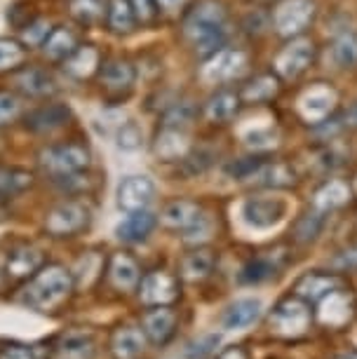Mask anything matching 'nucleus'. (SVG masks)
Here are the masks:
<instances>
[{
  "mask_svg": "<svg viewBox=\"0 0 357 359\" xmlns=\"http://www.w3.org/2000/svg\"><path fill=\"white\" fill-rule=\"evenodd\" d=\"M73 289H76V280H73L71 270L50 263V266H43L36 275L26 280L19 301L24 306L38 310V313H52L73 294Z\"/></svg>",
  "mask_w": 357,
  "mask_h": 359,
  "instance_id": "f257e3e1",
  "label": "nucleus"
},
{
  "mask_svg": "<svg viewBox=\"0 0 357 359\" xmlns=\"http://www.w3.org/2000/svg\"><path fill=\"white\" fill-rule=\"evenodd\" d=\"M226 10L217 0H202L186 17L184 33L198 54H214L226 40Z\"/></svg>",
  "mask_w": 357,
  "mask_h": 359,
  "instance_id": "f03ea898",
  "label": "nucleus"
},
{
  "mask_svg": "<svg viewBox=\"0 0 357 359\" xmlns=\"http://www.w3.org/2000/svg\"><path fill=\"white\" fill-rule=\"evenodd\" d=\"M90 148L85 144H78V141H64V144H52L45 146L43 151L38 153V165L40 169L52 176L55 181L64 179V176L85 172L90 167Z\"/></svg>",
  "mask_w": 357,
  "mask_h": 359,
  "instance_id": "7ed1b4c3",
  "label": "nucleus"
},
{
  "mask_svg": "<svg viewBox=\"0 0 357 359\" xmlns=\"http://www.w3.org/2000/svg\"><path fill=\"white\" fill-rule=\"evenodd\" d=\"M92 212L83 202L69 200L52 207L45 216V230L52 237H73L90 226Z\"/></svg>",
  "mask_w": 357,
  "mask_h": 359,
  "instance_id": "20e7f679",
  "label": "nucleus"
},
{
  "mask_svg": "<svg viewBox=\"0 0 357 359\" xmlns=\"http://www.w3.org/2000/svg\"><path fill=\"white\" fill-rule=\"evenodd\" d=\"M289 205L285 198H249L242 202L240 216L249 228L271 230L287 219Z\"/></svg>",
  "mask_w": 357,
  "mask_h": 359,
  "instance_id": "39448f33",
  "label": "nucleus"
},
{
  "mask_svg": "<svg viewBox=\"0 0 357 359\" xmlns=\"http://www.w3.org/2000/svg\"><path fill=\"white\" fill-rule=\"evenodd\" d=\"M12 90L24 99H50L59 92V85L47 69L29 64L12 71Z\"/></svg>",
  "mask_w": 357,
  "mask_h": 359,
  "instance_id": "423d86ee",
  "label": "nucleus"
},
{
  "mask_svg": "<svg viewBox=\"0 0 357 359\" xmlns=\"http://www.w3.org/2000/svg\"><path fill=\"white\" fill-rule=\"evenodd\" d=\"M247 66V54L242 50H217L210 54L200 71V78L207 85H221L228 80L238 78Z\"/></svg>",
  "mask_w": 357,
  "mask_h": 359,
  "instance_id": "0eeeda50",
  "label": "nucleus"
},
{
  "mask_svg": "<svg viewBox=\"0 0 357 359\" xmlns=\"http://www.w3.org/2000/svg\"><path fill=\"white\" fill-rule=\"evenodd\" d=\"M313 15L315 5L311 0H285L275 12V29L285 38L301 36L308 29V24L313 22Z\"/></svg>",
  "mask_w": 357,
  "mask_h": 359,
  "instance_id": "6e6552de",
  "label": "nucleus"
},
{
  "mask_svg": "<svg viewBox=\"0 0 357 359\" xmlns=\"http://www.w3.org/2000/svg\"><path fill=\"white\" fill-rule=\"evenodd\" d=\"M313 59H315V45L306 38H296L278 54V59H275V71H278L282 78L294 80L308 71Z\"/></svg>",
  "mask_w": 357,
  "mask_h": 359,
  "instance_id": "1a4fd4ad",
  "label": "nucleus"
},
{
  "mask_svg": "<svg viewBox=\"0 0 357 359\" xmlns=\"http://www.w3.org/2000/svg\"><path fill=\"white\" fill-rule=\"evenodd\" d=\"M156 198V184L148 176H125L118 184V207L125 212H141Z\"/></svg>",
  "mask_w": 357,
  "mask_h": 359,
  "instance_id": "9d476101",
  "label": "nucleus"
},
{
  "mask_svg": "<svg viewBox=\"0 0 357 359\" xmlns=\"http://www.w3.org/2000/svg\"><path fill=\"white\" fill-rule=\"evenodd\" d=\"M97 76L106 94L120 97V94H127L134 87L137 71H134V66L127 62V59L111 57V59H106V62H101V69Z\"/></svg>",
  "mask_w": 357,
  "mask_h": 359,
  "instance_id": "9b49d317",
  "label": "nucleus"
},
{
  "mask_svg": "<svg viewBox=\"0 0 357 359\" xmlns=\"http://www.w3.org/2000/svg\"><path fill=\"white\" fill-rule=\"evenodd\" d=\"M179 296V282L177 277L167 270H156V273H148L141 280V291L139 298L148 306H167L174 298Z\"/></svg>",
  "mask_w": 357,
  "mask_h": 359,
  "instance_id": "f8f14e48",
  "label": "nucleus"
},
{
  "mask_svg": "<svg viewBox=\"0 0 357 359\" xmlns=\"http://www.w3.org/2000/svg\"><path fill=\"white\" fill-rule=\"evenodd\" d=\"M264 315V301L257 296H245L233 301L221 315V327L226 331H245L257 324Z\"/></svg>",
  "mask_w": 357,
  "mask_h": 359,
  "instance_id": "ddd939ff",
  "label": "nucleus"
},
{
  "mask_svg": "<svg viewBox=\"0 0 357 359\" xmlns=\"http://www.w3.org/2000/svg\"><path fill=\"white\" fill-rule=\"evenodd\" d=\"M308 327V308L301 301H285L271 315V329L282 336H296Z\"/></svg>",
  "mask_w": 357,
  "mask_h": 359,
  "instance_id": "4468645a",
  "label": "nucleus"
},
{
  "mask_svg": "<svg viewBox=\"0 0 357 359\" xmlns=\"http://www.w3.org/2000/svg\"><path fill=\"white\" fill-rule=\"evenodd\" d=\"M62 69L73 80H90L101 69V52L94 45H78L69 59L62 62Z\"/></svg>",
  "mask_w": 357,
  "mask_h": 359,
  "instance_id": "2eb2a0df",
  "label": "nucleus"
},
{
  "mask_svg": "<svg viewBox=\"0 0 357 359\" xmlns=\"http://www.w3.org/2000/svg\"><path fill=\"white\" fill-rule=\"evenodd\" d=\"M66 120H69V108L59 106V104H45L24 115L26 130H31L36 134H52V132L62 130L66 125Z\"/></svg>",
  "mask_w": 357,
  "mask_h": 359,
  "instance_id": "dca6fc26",
  "label": "nucleus"
},
{
  "mask_svg": "<svg viewBox=\"0 0 357 359\" xmlns=\"http://www.w3.org/2000/svg\"><path fill=\"white\" fill-rule=\"evenodd\" d=\"M43 266H45L43 252L31 245H22V247H15L8 254L5 270H8V275L12 280H29V277L36 275Z\"/></svg>",
  "mask_w": 357,
  "mask_h": 359,
  "instance_id": "f3484780",
  "label": "nucleus"
},
{
  "mask_svg": "<svg viewBox=\"0 0 357 359\" xmlns=\"http://www.w3.org/2000/svg\"><path fill=\"white\" fill-rule=\"evenodd\" d=\"M94 336L90 331H69L52 348V359H94Z\"/></svg>",
  "mask_w": 357,
  "mask_h": 359,
  "instance_id": "a211bd4d",
  "label": "nucleus"
},
{
  "mask_svg": "<svg viewBox=\"0 0 357 359\" xmlns=\"http://www.w3.org/2000/svg\"><path fill=\"white\" fill-rule=\"evenodd\" d=\"M156 216H153L148 209H141V212H127V216L116 226V235L120 242H127V245H137V242H144L148 235L156 228Z\"/></svg>",
  "mask_w": 357,
  "mask_h": 359,
  "instance_id": "6ab92c4d",
  "label": "nucleus"
},
{
  "mask_svg": "<svg viewBox=\"0 0 357 359\" xmlns=\"http://www.w3.org/2000/svg\"><path fill=\"white\" fill-rule=\"evenodd\" d=\"M188 151H191V139H188L186 130H179V127H163V132L156 139V146H153V153L167 162L186 160Z\"/></svg>",
  "mask_w": 357,
  "mask_h": 359,
  "instance_id": "aec40b11",
  "label": "nucleus"
},
{
  "mask_svg": "<svg viewBox=\"0 0 357 359\" xmlns=\"http://www.w3.org/2000/svg\"><path fill=\"white\" fill-rule=\"evenodd\" d=\"M146 350V336L137 327H120L111 336L113 359H139Z\"/></svg>",
  "mask_w": 357,
  "mask_h": 359,
  "instance_id": "412c9836",
  "label": "nucleus"
},
{
  "mask_svg": "<svg viewBox=\"0 0 357 359\" xmlns=\"http://www.w3.org/2000/svg\"><path fill=\"white\" fill-rule=\"evenodd\" d=\"M334 101H336V94L329 90V87H313L308 90L306 94L301 97V115L311 123H320L325 120L334 108Z\"/></svg>",
  "mask_w": 357,
  "mask_h": 359,
  "instance_id": "4be33fe9",
  "label": "nucleus"
},
{
  "mask_svg": "<svg viewBox=\"0 0 357 359\" xmlns=\"http://www.w3.org/2000/svg\"><path fill=\"white\" fill-rule=\"evenodd\" d=\"M174 327H177V315L165 306H158L156 310L144 315V336H148L158 345L170 341L174 334Z\"/></svg>",
  "mask_w": 357,
  "mask_h": 359,
  "instance_id": "5701e85b",
  "label": "nucleus"
},
{
  "mask_svg": "<svg viewBox=\"0 0 357 359\" xmlns=\"http://www.w3.org/2000/svg\"><path fill=\"white\" fill-rule=\"evenodd\" d=\"M80 43H78V36L73 33L71 29H66V26H55L52 33L47 36V40L43 43V54L45 59H50V62H57L62 64L64 59H69L73 50H76Z\"/></svg>",
  "mask_w": 357,
  "mask_h": 359,
  "instance_id": "b1692460",
  "label": "nucleus"
},
{
  "mask_svg": "<svg viewBox=\"0 0 357 359\" xmlns=\"http://www.w3.org/2000/svg\"><path fill=\"white\" fill-rule=\"evenodd\" d=\"M109 280H111L113 287L120 289V291L134 289L141 280L137 261L127 254H116L109 263Z\"/></svg>",
  "mask_w": 357,
  "mask_h": 359,
  "instance_id": "393cba45",
  "label": "nucleus"
},
{
  "mask_svg": "<svg viewBox=\"0 0 357 359\" xmlns=\"http://www.w3.org/2000/svg\"><path fill=\"white\" fill-rule=\"evenodd\" d=\"M240 111V94L235 92H217L214 97H210L205 106V115L210 123H219V125H226L238 115Z\"/></svg>",
  "mask_w": 357,
  "mask_h": 359,
  "instance_id": "a878e982",
  "label": "nucleus"
},
{
  "mask_svg": "<svg viewBox=\"0 0 357 359\" xmlns=\"http://www.w3.org/2000/svg\"><path fill=\"white\" fill-rule=\"evenodd\" d=\"M200 216V207L191 200H174L163 209L160 221L172 230H186Z\"/></svg>",
  "mask_w": 357,
  "mask_h": 359,
  "instance_id": "bb28decb",
  "label": "nucleus"
},
{
  "mask_svg": "<svg viewBox=\"0 0 357 359\" xmlns=\"http://www.w3.org/2000/svg\"><path fill=\"white\" fill-rule=\"evenodd\" d=\"M106 24L118 36H127L137 26V17H134L130 0H109V10H106Z\"/></svg>",
  "mask_w": 357,
  "mask_h": 359,
  "instance_id": "cd10ccee",
  "label": "nucleus"
},
{
  "mask_svg": "<svg viewBox=\"0 0 357 359\" xmlns=\"http://www.w3.org/2000/svg\"><path fill=\"white\" fill-rule=\"evenodd\" d=\"M71 17L83 26H94L106 19L109 0H69Z\"/></svg>",
  "mask_w": 357,
  "mask_h": 359,
  "instance_id": "c85d7f7f",
  "label": "nucleus"
},
{
  "mask_svg": "<svg viewBox=\"0 0 357 359\" xmlns=\"http://www.w3.org/2000/svg\"><path fill=\"white\" fill-rule=\"evenodd\" d=\"M348 317H350V298L339 294V291L327 294L320 308V320L329 324V327H341L343 322H348Z\"/></svg>",
  "mask_w": 357,
  "mask_h": 359,
  "instance_id": "c756f323",
  "label": "nucleus"
},
{
  "mask_svg": "<svg viewBox=\"0 0 357 359\" xmlns=\"http://www.w3.org/2000/svg\"><path fill=\"white\" fill-rule=\"evenodd\" d=\"M278 92H280L278 78L275 76H259V78L249 80V83L242 87L240 97L245 99L247 104H264V101H271Z\"/></svg>",
  "mask_w": 357,
  "mask_h": 359,
  "instance_id": "7c9ffc66",
  "label": "nucleus"
},
{
  "mask_svg": "<svg viewBox=\"0 0 357 359\" xmlns=\"http://www.w3.org/2000/svg\"><path fill=\"white\" fill-rule=\"evenodd\" d=\"M33 186V174L19 167H0V198H10Z\"/></svg>",
  "mask_w": 357,
  "mask_h": 359,
  "instance_id": "2f4dec72",
  "label": "nucleus"
},
{
  "mask_svg": "<svg viewBox=\"0 0 357 359\" xmlns=\"http://www.w3.org/2000/svg\"><path fill=\"white\" fill-rule=\"evenodd\" d=\"M101 270H104V259L97 252H87L85 256H80L76 270H73V280L76 287H92L99 280Z\"/></svg>",
  "mask_w": 357,
  "mask_h": 359,
  "instance_id": "473e14b6",
  "label": "nucleus"
},
{
  "mask_svg": "<svg viewBox=\"0 0 357 359\" xmlns=\"http://www.w3.org/2000/svg\"><path fill=\"white\" fill-rule=\"evenodd\" d=\"M249 181H254V184L259 186H289L294 181V174L292 169L287 165H261L257 172L249 176Z\"/></svg>",
  "mask_w": 357,
  "mask_h": 359,
  "instance_id": "72a5a7b5",
  "label": "nucleus"
},
{
  "mask_svg": "<svg viewBox=\"0 0 357 359\" xmlns=\"http://www.w3.org/2000/svg\"><path fill=\"white\" fill-rule=\"evenodd\" d=\"M350 198V191L343 181H329L325 188H320L318 195H315V207L320 212H329V209H336L341 205H346Z\"/></svg>",
  "mask_w": 357,
  "mask_h": 359,
  "instance_id": "f704fd0d",
  "label": "nucleus"
},
{
  "mask_svg": "<svg viewBox=\"0 0 357 359\" xmlns=\"http://www.w3.org/2000/svg\"><path fill=\"white\" fill-rule=\"evenodd\" d=\"M26 62V47L22 40L0 38V73H12Z\"/></svg>",
  "mask_w": 357,
  "mask_h": 359,
  "instance_id": "c9c22d12",
  "label": "nucleus"
},
{
  "mask_svg": "<svg viewBox=\"0 0 357 359\" xmlns=\"http://www.w3.org/2000/svg\"><path fill=\"white\" fill-rule=\"evenodd\" d=\"M212 268H214V256L212 252H193V254H188L184 263H181V273H184L186 280H205L207 275L212 273Z\"/></svg>",
  "mask_w": 357,
  "mask_h": 359,
  "instance_id": "e433bc0d",
  "label": "nucleus"
},
{
  "mask_svg": "<svg viewBox=\"0 0 357 359\" xmlns=\"http://www.w3.org/2000/svg\"><path fill=\"white\" fill-rule=\"evenodd\" d=\"M24 115V97L15 90H0V127L17 123Z\"/></svg>",
  "mask_w": 357,
  "mask_h": 359,
  "instance_id": "4c0bfd02",
  "label": "nucleus"
},
{
  "mask_svg": "<svg viewBox=\"0 0 357 359\" xmlns=\"http://www.w3.org/2000/svg\"><path fill=\"white\" fill-rule=\"evenodd\" d=\"M275 270H278V266H275L273 259H254L240 270L238 277L242 284H259V282L271 280L275 275Z\"/></svg>",
  "mask_w": 357,
  "mask_h": 359,
  "instance_id": "58836bf2",
  "label": "nucleus"
},
{
  "mask_svg": "<svg viewBox=\"0 0 357 359\" xmlns=\"http://www.w3.org/2000/svg\"><path fill=\"white\" fill-rule=\"evenodd\" d=\"M52 29H55V26L50 24V19H43V17L31 19L29 24L22 26V45L24 47H43L47 36L52 33Z\"/></svg>",
  "mask_w": 357,
  "mask_h": 359,
  "instance_id": "ea45409f",
  "label": "nucleus"
},
{
  "mask_svg": "<svg viewBox=\"0 0 357 359\" xmlns=\"http://www.w3.org/2000/svg\"><path fill=\"white\" fill-rule=\"evenodd\" d=\"M339 284L336 277L329 275H308L299 282V294L308 298H320L325 294H332V289Z\"/></svg>",
  "mask_w": 357,
  "mask_h": 359,
  "instance_id": "a19ab883",
  "label": "nucleus"
},
{
  "mask_svg": "<svg viewBox=\"0 0 357 359\" xmlns=\"http://www.w3.org/2000/svg\"><path fill=\"white\" fill-rule=\"evenodd\" d=\"M214 233V221L207 214H200L191 226L184 230V240L188 245H200V242H207Z\"/></svg>",
  "mask_w": 357,
  "mask_h": 359,
  "instance_id": "79ce46f5",
  "label": "nucleus"
},
{
  "mask_svg": "<svg viewBox=\"0 0 357 359\" xmlns=\"http://www.w3.org/2000/svg\"><path fill=\"white\" fill-rule=\"evenodd\" d=\"M116 144L118 148H123V151H137V148H141V144H144V132L134 123H123L118 127Z\"/></svg>",
  "mask_w": 357,
  "mask_h": 359,
  "instance_id": "37998d69",
  "label": "nucleus"
},
{
  "mask_svg": "<svg viewBox=\"0 0 357 359\" xmlns=\"http://www.w3.org/2000/svg\"><path fill=\"white\" fill-rule=\"evenodd\" d=\"M334 59L343 69L357 64V36H343L339 43L334 45Z\"/></svg>",
  "mask_w": 357,
  "mask_h": 359,
  "instance_id": "c03bdc74",
  "label": "nucleus"
},
{
  "mask_svg": "<svg viewBox=\"0 0 357 359\" xmlns=\"http://www.w3.org/2000/svg\"><path fill=\"white\" fill-rule=\"evenodd\" d=\"M0 359H45V352L38 345L29 343H12L0 348Z\"/></svg>",
  "mask_w": 357,
  "mask_h": 359,
  "instance_id": "a18cd8bd",
  "label": "nucleus"
},
{
  "mask_svg": "<svg viewBox=\"0 0 357 359\" xmlns=\"http://www.w3.org/2000/svg\"><path fill=\"white\" fill-rule=\"evenodd\" d=\"M193 106H188V104H179V106H174L167 111L165 115V127H179V130H186L188 125H191V120H193Z\"/></svg>",
  "mask_w": 357,
  "mask_h": 359,
  "instance_id": "49530a36",
  "label": "nucleus"
},
{
  "mask_svg": "<svg viewBox=\"0 0 357 359\" xmlns=\"http://www.w3.org/2000/svg\"><path fill=\"white\" fill-rule=\"evenodd\" d=\"M219 345V336L217 334H207V336H200L198 341H193L191 345L186 348V357L188 359H202L205 355H210V352Z\"/></svg>",
  "mask_w": 357,
  "mask_h": 359,
  "instance_id": "de8ad7c7",
  "label": "nucleus"
},
{
  "mask_svg": "<svg viewBox=\"0 0 357 359\" xmlns=\"http://www.w3.org/2000/svg\"><path fill=\"white\" fill-rule=\"evenodd\" d=\"M132 3V10H134V17H137V24L146 26V24H153L158 17V3L156 0H130Z\"/></svg>",
  "mask_w": 357,
  "mask_h": 359,
  "instance_id": "09e8293b",
  "label": "nucleus"
},
{
  "mask_svg": "<svg viewBox=\"0 0 357 359\" xmlns=\"http://www.w3.org/2000/svg\"><path fill=\"white\" fill-rule=\"evenodd\" d=\"M275 137L271 132H266V137H264V132H254V134H249L247 137V146H252V148H268V146H273Z\"/></svg>",
  "mask_w": 357,
  "mask_h": 359,
  "instance_id": "8fccbe9b",
  "label": "nucleus"
},
{
  "mask_svg": "<svg viewBox=\"0 0 357 359\" xmlns=\"http://www.w3.org/2000/svg\"><path fill=\"white\" fill-rule=\"evenodd\" d=\"M158 3V10H165V12H179L188 0H156Z\"/></svg>",
  "mask_w": 357,
  "mask_h": 359,
  "instance_id": "3c124183",
  "label": "nucleus"
},
{
  "mask_svg": "<svg viewBox=\"0 0 357 359\" xmlns=\"http://www.w3.org/2000/svg\"><path fill=\"white\" fill-rule=\"evenodd\" d=\"M219 359H247V357H245V352H242L240 348H228V350L221 352Z\"/></svg>",
  "mask_w": 357,
  "mask_h": 359,
  "instance_id": "603ef678",
  "label": "nucleus"
},
{
  "mask_svg": "<svg viewBox=\"0 0 357 359\" xmlns=\"http://www.w3.org/2000/svg\"><path fill=\"white\" fill-rule=\"evenodd\" d=\"M336 359H357V352H348V355H341V357H336Z\"/></svg>",
  "mask_w": 357,
  "mask_h": 359,
  "instance_id": "864d4df0",
  "label": "nucleus"
}]
</instances>
